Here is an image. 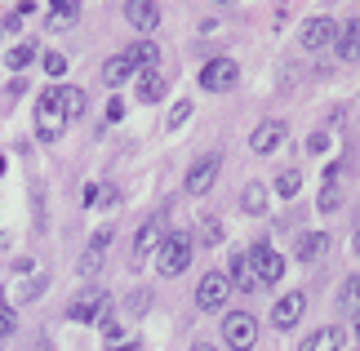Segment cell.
I'll use <instances>...</instances> for the list:
<instances>
[{
    "label": "cell",
    "instance_id": "6da1fadb",
    "mask_svg": "<svg viewBox=\"0 0 360 351\" xmlns=\"http://www.w3.org/2000/svg\"><path fill=\"white\" fill-rule=\"evenodd\" d=\"M191 254H196V241H191L187 231H169V236L156 245V267H160V276H183L187 267H191Z\"/></svg>",
    "mask_w": 360,
    "mask_h": 351
},
{
    "label": "cell",
    "instance_id": "7a4b0ae2",
    "mask_svg": "<svg viewBox=\"0 0 360 351\" xmlns=\"http://www.w3.org/2000/svg\"><path fill=\"white\" fill-rule=\"evenodd\" d=\"M67 111H63V98H58V89H45L36 98V134L45 138V143H53V138H63V129H67Z\"/></svg>",
    "mask_w": 360,
    "mask_h": 351
},
{
    "label": "cell",
    "instance_id": "3957f363",
    "mask_svg": "<svg viewBox=\"0 0 360 351\" xmlns=\"http://www.w3.org/2000/svg\"><path fill=\"white\" fill-rule=\"evenodd\" d=\"M103 312H107V289L103 285H89L85 289H76L72 293V302H67V316L76 320V325H89V320H103Z\"/></svg>",
    "mask_w": 360,
    "mask_h": 351
},
{
    "label": "cell",
    "instance_id": "277c9868",
    "mask_svg": "<svg viewBox=\"0 0 360 351\" xmlns=\"http://www.w3.org/2000/svg\"><path fill=\"white\" fill-rule=\"evenodd\" d=\"M240 85V63L236 58H210L200 67V89H210V94H227V89H236Z\"/></svg>",
    "mask_w": 360,
    "mask_h": 351
},
{
    "label": "cell",
    "instance_id": "5b68a950",
    "mask_svg": "<svg viewBox=\"0 0 360 351\" xmlns=\"http://www.w3.org/2000/svg\"><path fill=\"white\" fill-rule=\"evenodd\" d=\"M223 338H227L231 351H254V343H258V320L249 316V312H231L223 320Z\"/></svg>",
    "mask_w": 360,
    "mask_h": 351
},
{
    "label": "cell",
    "instance_id": "8992f818",
    "mask_svg": "<svg viewBox=\"0 0 360 351\" xmlns=\"http://www.w3.org/2000/svg\"><path fill=\"white\" fill-rule=\"evenodd\" d=\"M227 298H231V280L223 272H205L196 285V307L200 312H218V307H227Z\"/></svg>",
    "mask_w": 360,
    "mask_h": 351
},
{
    "label": "cell",
    "instance_id": "52a82bcc",
    "mask_svg": "<svg viewBox=\"0 0 360 351\" xmlns=\"http://www.w3.org/2000/svg\"><path fill=\"white\" fill-rule=\"evenodd\" d=\"M298 40H302V49H311V53L334 49L338 45V23L334 18H307L302 32H298Z\"/></svg>",
    "mask_w": 360,
    "mask_h": 351
},
{
    "label": "cell",
    "instance_id": "ba28073f",
    "mask_svg": "<svg viewBox=\"0 0 360 351\" xmlns=\"http://www.w3.org/2000/svg\"><path fill=\"white\" fill-rule=\"evenodd\" d=\"M107 245H112V227H98V231L89 236L85 254H80V262H76V272L85 276V280L98 276V267H103V258H107Z\"/></svg>",
    "mask_w": 360,
    "mask_h": 351
},
{
    "label": "cell",
    "instance_id": "9c48e42d",
    "mask_svg": "<svg viewBox=\"0 0 360 351\" xmlns=\"http://www.w3.org/2000/svg\"><path fill=\"white\" fill-rule=\"evenodd\" d=\"M249 262H254V272H258V285H271V280L285 276V258L276 254L271 245H249Z\"/></svg>",
    "mask_w": 360,
    "mask_h": 351
},
{
    "label": "cell",
    "instance_id": "30bf717a",
    "mask_svg": "<svg viewBox=\"0 0 360 351\" xmlns=\"http://www.w3.org/2000/svg\"><path fill=\"white\" fill-rule=\"evenodd\" d=\"M160 241H165V222H160V218H147L143 227L134 231V254H129V262L138 267L147 254H156V245H160Z\"/></svg>",
    "mask_w": 360,
    "mask_h": 351
},
{
    "label": "cell",
    "instance_id": "8fae6325",
    "mask_svg": "<svg viewBox=\"0 0 360 351\" xmlns=\"http://www.w3.org/2000/svg\"><path fill=\"white\" fill-rule=\"evenodd\" d=\"M218 170H223V156H200V160L187 170V191H191V196H205V191L214 187Z\"/></svg>",
    "mask_w": 360,
    "mask_h": 351
},
{
    "label": "cell",
    "instance_id": "7c38bea8",
    "mask_svg": "<svg viewBox=\"0 0 360 351\" xmlns=\"http://www.w3.org/2000/svg\"><path fill=\"white\" fill-rule=\"evenodd\" d=\"M302 307H307V298H302L298 289H289L285 298H276V307H271V325L276 329H294L302 320Z\"/></svg>",
    "mask_w": 360,
    "mask_h": 351
},
{
    "label": "cell",
    "instance_id": "4fadbf2b",
    "mask_svg": "<svg viewBox=\"0 0 360 351\" xmlns=\"http://www.w3.org/2000/svg\"><path fill=\"white\" fill-rule=\"evenodd\" d=\"M124 18H129L134 32H156L160 9H156V0H124Z\"/></svg>",
    "mask_w": 360,
    "mask_h": 351
},
{
    "label": "cell",
    "instance_id": "5bb4252c",
    "mask_svg": "<svg viewBox=\"0 0 360 351\" xmlns=\"http://www.w3.org/2000/svg\"><path fill=\"white\" fill-rule=\"evenodd\" d=\"M281 143H285V125H281V120H262L258 129L249 134V147H254L258 156H271Z\"/></svg>",
    "mask_w": 360,
    "mask_h": 351
},
{
    "label": "cell",
    "instance_id": "9a60e30c",
    "mask_svg": "<svg viewBox=\"0 0 360 351\" xmlns=\"http://www.w3.org/2000/svg\"><path fill=\"white\" fill-rule=\"evenodd\" d=\"M298 351H342V329H338V325L316 329V333H307V338H302Z\"/></svg>",
    "mask_w": 360,
    "mask_h": 351
},
{
    "label": "cell",
    "instance_id": "2e32d148",
    "mask_svg": "<svg viewBox=\"0 0 360 351\" xmlns=\"http://www.w3.org/2000/svg\"><path fill=\"white\" fill-rule=\"evenodd\" d=\"M124 58H129L138 72H156V67H160V49L151 45V40H134V45L124 49Z\"/></svg>",
    "mask_w": 360,
    "mask_h": 351
},
{
    "label": "cell",
    "instance_id": "e0dca14e",
    "mask_svg": "<svg viewBox=\"0 0 360 351\" xmlns=\"http://www.w3.org/2000/svg\"><path fill=\"white\" fill-rule=\"evenodd\" d=\"M231 289H258V272H254V262H249V254H236V258H231Z\"/></svg>",
    "mask_w": 360,
    "mask_h": 351
},
{
    "label": "cell",
    "instance_id": "ac0fdd59",
    "mask_svg": "<svg viewBox=\"0 0 360 351\" xmlns=\"http://www.w3.org/2000/svg\"><path fill=\"white\" fill-rule=\"evenodd\" d=\"M165 76L160 72H138V103H160Z\"/></svg>",
    "mask_w": 360,
    "mask_h": 351
},
{
    "label": "cell",
    "instance_id": "d6986e66",
    "mask_svg": "<svg viewBox=\"0 0 360 351\" xmlns=\"http://www.w3.org/2000/svg\"><path fill=\"white\" fill-rule=\"evenodd\" d=\"M240 209H245V214H267V187H262V182H245Z\"/></svg>",
    "mask_w": 360,
    "mask_h": 351
},
{
    "label": "cell",
    "instance_id": "ffe728a7",
    "mask_svg": "<svg viewBox=\"0 0 360 351\" xmlns=\"http://www.w3.org/2000/svg\"><path fill=\"white\" fill-rule=\"evenodd\" d=\"M134 76V63L129 58H124V53H116V58H107V67H103V80H107V85H124V80H129Z\"/></svg>",
    "mask_w": 360,
    "mask_h": 351
},
{
    "label": "cell",
    "instance_id": "44dd1931",
    "mask_svg": "<svg viewBox=\"0 0 360 351\" xmlns=\"http://www.w3.org/2000/svg\"><path fill=\"white\" fill-rule=\"evenodd\" d=\"M325 249H329V236H325V231H321V236L307 231V236L298 241V258H302V262H316V258H325Z\"/></svg>",
    "mask_w": 360,
    "mask_h": 351
},
{
    "label": "cell",
    "instance_id": "7402d4cb",
    "mask_svg": "<svg viewBox=\"0 0 360 351\" xmlns=\"http://www.w3.org/2000/svg\"><path fill=\"white\" fill-rule=\"evenodd\" d=\"M58 98H63V111H67V120H80V116H85V107H89L85 89H58Z\"/></svg>",
    "mask_w": 360,
    "mask_h": 351
},
{
    "label": "cell",
    "instance_id": "603a6c76",
    "mask_svg": "<svg viewBox=\"0 0 360 351\" xmlns=\"http://www.w3.org/2000/svg\"><path fill=\"white\" fill-rule=\"evenodd\" d=\"M356 32H360L356 23L347 27V32H338V53H342V63H356V58H360V36H356Z\"/></svg>",
    "mask_w": 360,
    "mask_h": 351
},
{
    "label": "cell",
    "instance_id": "cb8c5ba5",
    "mask_svg": "<svg viewBox=\"0 0 360 351\" xmlns=\"http://www.w3.org/2000/svg\"><path fill=\"white\" fill-rule=\"evenodd\" d=\"M85 200H89L94 209H116V205H120V191H116V187H89Z\"/></svg>",
    "mask_w": 360,
    "mask_h": 351
},
{
    "label": "cell",
    "instance_id": "d4e9b609",
    "mask_svg": "<svg viewBox=\"0 0 360 351\" xmlns=\"http://www.w3.org/2000/svg\"><path fill=\"white\" fill-rule=\"evenodd\" d=\"M298 191H302V174H294V170H285L281 178H276V196H281V200H294Z\"/></svg>",
    "mask_w": 360,
    "mask_h": 351
},
{
    "label": "cell",
    "instance_id": "484cf974",
    "mask_svg": "<svg viewBox=\"0 0 360 351\" xmlns=\"http://www.w3.org/2000/svg\"><path fill=\"white\" fill-rule=\"evenodd\" d=\"M32 63H36V49L32 45H13L5 53V67H13V72H22V67H32Z\"/></svg>",
    "mask_w": 360,
    "mask_h": 351
},
{
    "label": "cell",
    "instance_id": "4316f807",
    "mask_svg": "<svg viewBox=\"0 0 360 351\" xmlns=\"http://www.w3.org/2000/svg\"><path fill=\"white\" fill-rule=\"evenodd\" d=\"M342 205V191H338V178H325L321 196H316V209H338Z\"/></svg>",
    "mask_w": 360,
    "mask_h": 351
},
{
    "label": "cell",
    "instance_id": "83f0119b",
    "mask_svg": "<svg viewBox=\"0 0 360 351\" xmlns=\"http://www.w3.org/2000/svg\"><path fill=\"white\" fill-rule=\"evenodd\" d=\"M45 285H49L45 276H32V280H22V285H18V293H13V298H18V302H36L40 293H45Z\"/></svg>",
    "mask_w": 360,
    "mask_h": 351
},
{
    "label": "cell",
    "instance_id": "f1b7e54d",
    "mask_svg": "<svg viewBox=\"0 0 360 351\" xmlns=\"http://www.w3.org/2000/svg\"><path fill=\"white\" fill-rule=\"evenodd\" d=\"M187 120H191V103H187V98H178V103L169 107V116H165V125L178 129V125H187Z\"/></svg>",
    "mask_w": 360,
    "mask_h": 351
},
{
    "label": "cell",
    "instance_id": "f546056e",
    "mask_svg": "<svg viewBox=\"0 0 360 351\" xmlns=\"http://www.w3.org/2000/svg\"><path fill=\"white\" fill-rule=\"evenodd\" d=\"M200 241L214 249L218 241H223V222H218V218H205V227H200Z\"/></svg>",
    "mask_w": 360,
    "mask_h": 351
},
{
    "label": "cell",
    "instance_id": "4dcf8cb0",
    "mask_svg": "<svg viewBox=\"0 0 360 351\" xmlns=\"http://www.w3.org/2000/svg\"><path fill=\"white\" fill-rule=\"evenodd\" d=\"M13 325H18V316H13V307H9L5 298H0V338H9Z\"/></svg>",
    "mask_w": 360,
    "mask_h": 351
},
{
    "label": "cell",
    "instance_id": "1f68e13d",
    "mask_svg": "<svg viewBox=\"0 0 360 351\" xmlns=\"http://www.w3.org/2000/svg\"><path fill=\"white\" fill-rule=\"evenodd\" d=\"M72 23H76V13H72V9H53V13H49V32H67Z\"/></svg>",
    "mask_w": 360,
    "mask_h": 351
},
{
    "label": "cell",
    "instance_id": "d6a6232c",
    "mask_svg": "<svg viewBox=\"0 0 360 351\" xmlns=\"http://www.w3.org/2000/svg\"><path fill=\"white\" fill-rule=\"evenodd\" d=\"M40 63H45V72H49V76H63V72H67V58H63V53H45Z\"/></svg>",
    "mask_w": 360,
    "mask_h": 351
},
{
    "label": "cell",
    "instance_id": "836d02e7",
    "mask_svg": "<svg viewBox=\"0 0 360 351\" xmlns=\"http://www.w3.org/2000/svg\"><path fill=\"white\" fill-rule=\"evenodd\" d=\"M342 298H347V307H352V312L360 316V276H356L352 285H347V293H342Z\"/></svg>",
    "mask_w": 360,
    "mask_h": 351
},
{
    "label": "cell",
    "instance_id": "e575fe53",
    "mask_svg": "<svg viewBox=\"0 0 360 351\" xmlns=\"http://www.w3.org/2000/svg\"><path fill=\"white\" fill-rule=\"evenodd\" d=\"M129 307H134V312H147V307H151V293H134Z\"/></svg>",
    "mask_w": 360,
    "mask_h": 351
},
{
    "label": "cell",
    "instance_id": "d590c367",
    "mask_svg": "<svg viewBox=\"0 0 360 351\" xmlns=\"http://www.w3.org/2000/svg\"><path fill=\"white\" fill-rule=\"evenodd\" d=\"M124 116V103H107V125H116Z\"/></svg>",
    "mask_w": 360,
    "mask_h": 351
},
{
    "label": "cell",
    "instance_id": "8d00e7d4",
    "mask_svg": "<svg viewBox=\"0 0 360 351\" xmlns=\"http://www.w3.org/2000/svg\"><path fill=\"white\" fill-rule=\"evenodd\" d=\"M53 9H72V13H80V5H76V0H53Z\"/></svg>",
    "mask_w": 360,
    "mask_h": 351
},
{
    "label": "cell",
    "instance_id": "74e56055",
    "mask_svg": "<svg viewBox=\"0 0 360 351\" xmlns=\"http://www.w3.org/2000/svg\"><path fill=\"white\" fill-rule=\"evenodd\" d=\"M107 351H138V343H129V338H124V343H116V347H107Z\"/></svg>",
    "mask_w": 360,
    "mask_h": 351
},
{
    "label": "cell",
    "instance_id": "f35d334b",
    "mask_svg": "<svg viewBox=\"0 0 360 351\" xmlns=\"http://www.w3.org/2000/svg\"><path fill=\"white\" fill-rule=\"evenodd\" d=\"M191 351H218V347H210V343H196V347H191Z\"/></svg>",
    "mask_w": 360,
    "mask_h": 351
},
{
    "label": "cell",
    "instance_id": "ab89813d",
    "mask_svg": "<svg viewBox=\"0 0 360 351\" xmlns=\"http://www.w3.org/2000/svg\"><path fill=\"white\" fill-rule=\"evenodd\" d=\"M356 254H360V231H356Z\"/></svg>",
    "mask_w": 360,
    "mask_h": 351
},
{
    "label": "cell",
    "instance_id": "60d3db41",
    "mask_svg": "<svg viewBox=\"0 0 360 351\" xmlns=\"http://www.w3.org/2000/svg\"><path fill=\"white\" fill-rule=\"evenodd\" d=\"M0 174H5V160H0Z\"/></svg>",
    "mask_w": 360,
    "mask_h": 351
}]
</instances>
